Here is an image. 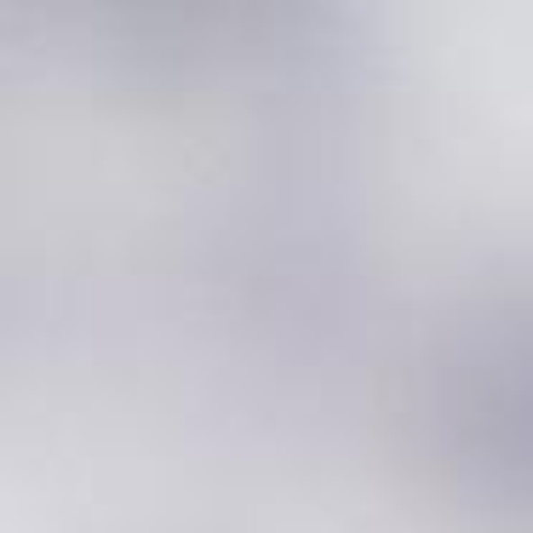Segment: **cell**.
<instances>
[{
  "label": "cell",
  "instance_id": "obj_1",
  "mask_svg": "<svg viewBox=\"0 0 533 533\" xmlns=\"http://www.w3.org/2000/svg\"><path fill=\"white\" fill-rule=\"evenodd\" d=\"M316 178H321V161H316ZM310 270H316V258H310ZM304 344H310V333H304ZM299 413H304V396H299ZM299 459H304V419H299Z\"/></svg>",
  "mask_w": 533,
  "mask_h": 533
}]
</instances>
